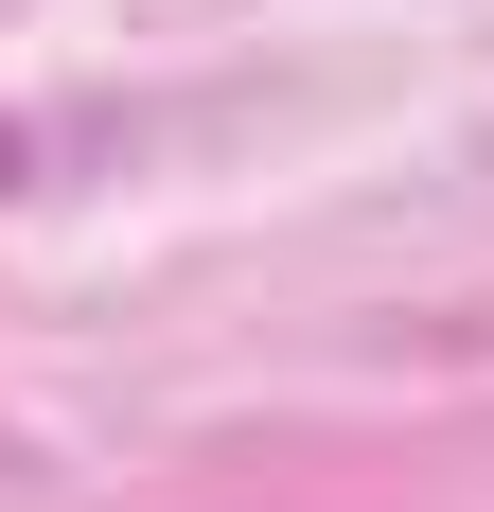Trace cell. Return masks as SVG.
Returning <instances> with one entry per match:
<instances>
[{
  "label": "cell",
  "mask_w": 494,
  "mask_h": 512,
  "mask_svg": "<svg viewBox=\"0 0 494 512\" xmlns=\"http://www.w3.org/2000/svg\"><path fill=\"white\" fill-rule=\"evenodd\" d=\"M18 177H36V124H0V195H18Z\"/></svg>",
  "instance_id": "obj_1"
}]
</instances>
